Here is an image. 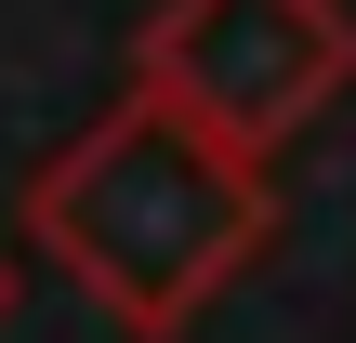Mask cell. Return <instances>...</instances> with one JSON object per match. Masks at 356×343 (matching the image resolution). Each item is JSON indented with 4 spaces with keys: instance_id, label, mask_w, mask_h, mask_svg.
<instances>
[{
    "instance_id": "obj_1",
    "label": "cell",
    "mask_w": 356,
    "mask_h": 343,
    "mask_svg": "<svg viewBox=\"0 0 356 343\" xmlns=\"http://www.w3.org/2000/svg\"><path fill=\"white\" fill-rule=\"evenodd\" d=\"M26 238L40 264H66L132 343L198 330L277 238V185L251 145L172 119L159 93H119L40 185H26Z\"/></svg>"
},
{
    "instance_id": "obj_3",
    "label": "cell",
    "mask_w": 356,
    "mask_h": 343,
    "mask_svg": "<svg viewBox=\"0 0 356 343\" xmlns=\"http://www.w3.org/2000/svg\"><path fill=\"white\" fill-rule=\"evenodd\" d=\"M0 317H13V251H0Z\"/></svg>"
},
{
    "instance_id": "obj_2",
    "label": "cell",
    "mask_w": 356,
    "mask_h": 343,
    "mask_svg": "<svg viewBox=\"0 0 356 343\" xmlns=\"http://www.w3.org/2000/svg\"><path fill=\"white\" fill-rule=\"evenodd\" d=\"M356 79L343 0H159L132 40V93H159L172 119L277 159L304 119H330Z\"/></svg>"
}]
</instances>
